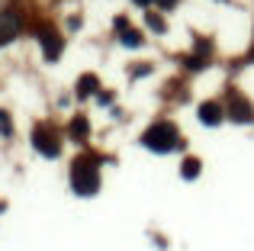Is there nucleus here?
<instances>
[{"label":"nucleus","mask_w":254,"mask_h":251,"mask_svg":"<svg viewBox=\"0 0 254 251\" xmlns=\"http://www.w3.org/2000/svg\"><path fill=\"white\" fill-rule=\"evenodd\" d=\"M16 32H19V16L13 10L0 13V45L13 42V39H16Z\"/></svg>","instance_id":"obj_3"},{"label":"nucleus","mask_w":254,"mask_h":251,"mask_svg":"<svg viewBox=\"0 0 254 251\" xmlns=\"http://www.w3.org/2000/svg\"><path fill=\"white\" fill-rule=\"evenodd\" d=\"M93 90H97V77H93V74H84V77H81V87H77V94L87 97V94H93Z\"/></svg>","instance_id":"obj_8"},{"label":"nucleus","mask_w":254,"mask_h":251,"mask_svg":"<svg viewBox=\"0 0 254 251\" xmlns=\"http://www.w3.org/2000/svg\"><path fill=\"white\" fill-rule=\"evenodd\" d=\"M161 3H164V6H171V3H174V0H161Z\"/></svg>","instance_id":"obj_15"},{"label":"nucleus","mask_w":254,"mask_h":251,"mask_svg":"<svg viewBox=\"0 0 254 251\" xmlns=\"http://www.w3.org/2000/svg\"><path fill=\"white\" fill-rule=\"evenodd\" d=\"M71 135H74V138H87V120H84V116H77V120L71 123Z\"/></svg>","instance_id":"obj_10"},{"label":"nucleus","mask_w":254,"mask_h":251,"mask_svg":"<svg viewBox=\"0 0 254 251\" xmlns=\"http://www.w3.org/2000/svg\"><path fill=\"white\" fill-rule=\"evenodd\" d=\"M148 26H151V29H158V32H164V23L155 16V13H148Z\"/></svg>","instance_id":"obj_12"},{"label":"nucleus","mask_w":254,"mask_h":251,"mask_svg":"<svg viewBox=\"0 0 254 251\" xmlns=\"http://www.w3.org/2000/svg\"><path fill=\"white\" fill-rule=\"evenodd\" d=\"M32 145H36L42 155H49V158L58 155V138L52 135L49 129H36V132H32Z\"/></svg>","instance_id":"obj_4"},{"label":"nucleus","mask_w":254,"mask_h":251,"mask_svg":"<svg viewBox=\"0 0 254 251\" xmlns=\"http://www.w3.org/2000/svg\"><path fill=\"white\" fill-rule=\"evenodd\" d=\"M123 42H126V45H132V49H138V45H142V39H138L132 29H126V32H123Z\"/></svg>","instance_id":"obj_11"},{"label":"nucleus","mask_w":254,"mask_h":251,"mask_svg":"<svg viewBox=\"0 0 254 251\" xmlns=\"http://www.w3.org/2000/svg\"><path fill=\"white\" fill-rule=\"evenodd\" d=\"M135 3H138V6H148V3H151V0H135Z\"/></svg>","instance_id":"obj_14"},{"label":"nucleus","mask_w":254,"mask_h":251,"mask_svg":"<svg viewBox=\"0 0 254 251\" xmlns=\"http://www.w3.org/2000/svg\"><path fill=\"white\" fill-rule=\"evenodd\" d=\"M42 45H45V55H49V58H58V52H62V39H58V36H52V32L45 29L42 32Z\"/></svg>","instance_id":"obj_6"},{"label":"nucleus","mask_w":254,"mask_h":251,"mask_svg":"<svg viewBox=\"0 0 254 251\" xmlns=\"http://www.w3.org/2000/svg\"><path fill=\"white\" fill-rule=\"evenodd\" d=\"M232 120H235V123H248L251 120V107L245 100H235V103H232Z\"/></svg>","instance_id":"obj_7"},{"label":"nucleus","mask_w":254,"mask_h":251,"mask_svg":"<svg viewBox=\"0 0 254 251\" xmlns=\"http://www.w3.org/2000/svg\"><path fill=\"white\" fill-rule=\"evenodd\" d=\"M180 174H184L187 181H193V177L199 174V161H196V158H187V161H184V171H180Z\"/></svg>","instance_id":"obj_9"},{"label":"nucleus","mask_w":254,"mask_h":251,"mask_svg":"<svg viewBox=\"0 0 254 251\" xmlns=\"http://www.w3.org/2000/svg\"><path fill=\"white\" fill-rule=\"evenodd\" d=\"M0 132H3V135H10V120H6V113H0Z\"/></svg>","instance_id":"obj_13"},{"label":"nucleus","mask_w":254,"mask_h":251,"mask_svg":"<svg viewBox=\"0 0 254 251\" xmlns=\"http://www.w3.org/2000/svg\"><path fill=\"white\" fill-rule=\"evenodd\" d=\"M199 120H203L206 126H219V120H222V110H219L216 103H203V107H199Z\"/></svg>","instance_id":"obj_5"},{"label":"nucleus","mask_w":254,"mask_h":251,"mask_svg":"<svg viewBox=\"0 0 254 251\" xmlns=\"http://www.w3.org/2000/svg\"><path fill=\"white\" fill-rule=\"evenodd\" d=\"M71 184H74V193H81V196L97 193L100 174H97V161H93L90 155H84V158L74 161V168H71Z\"/></svg>","instance_id":"obj_1"},{"label":"nucleus","mask_w":254,"mask_h":251,"mask_svg":"<svg viewBox=\"0 0 254 251\" xmlns=\"http://www.w3.org/2000/svg\"><path fill=\"white\" fill-rule=\"evenodd\" d=\"M142 142H145V148L164 155V151H171L174 145H177V129H174L171 123H158V126H151V129L142 135Z\"/></svg>","instance_id":"obj_2"}]
</instances>
